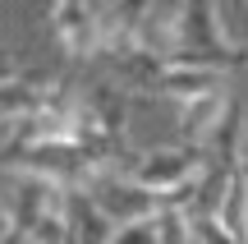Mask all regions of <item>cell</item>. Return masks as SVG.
Listing matches in <instances>:
<instances>
[{"mask_svg": "<svg viewBox=\"0 0 248 244\" xmlns=\"http://www.w3.org/2000/svg\"><path fill=\"white\" fill-rule=\"evenodd\" d=\"M175 60L234 74L239 65H248V46L230 42L216 5H184L179 9V51H175Z\"/></svg>", "mask_w": 248, "mask_h": 244, "instance_id": "cell-1", "label": "cell"}, {"mask_svg": "<svg viewBox=\"0 0 248 244\" xmlns=\"http://www.w3.org/2000/svg\"><path fill=\"white\" fill-rule=\"evenodd\" d=\"M88 194L97 198V208L106 212L115 226H129V221H147V217H156V212L166 208V203H161L152 189H142V184L129 175V166H124V171H101L97 180L88 184Z\"/></svg>", "mask_w": 248, "mask_h": 244, "instance_id": "cell-2", "label": "cell"}, {"mask_svg": "<svg viewBox=\"0 0 248 244\" xmlns=\"http://www.w3.org/2000/svg\"><path fill=\"white\" fill-rule=\"evenodd\" d=\"M51 33L60 37L69 60H88L101 55V23H97V5H78V0H60L51 5Z\"/></svg>", "mask_w": 248, "mask_h": 244, "instance_id": "cell-3", "label": "cell"}, {"mask_svg": "<svg viewBox=\"0 0 248 244\" xmlns=\"http://www.w3.org/2000/svg\"><path fill=\"white\" fill-rule=\"evenodd\" d=\"M230 106H234V97H230L225 88H221V92H207V97L184 101V106H179V120H175L179 143H188V147H207V143L216 138V129L225 125Z\"/></svg>", "mask_w": 248, "mask_h": 244, "instance_id": "cell-4", "label": "cell"}, {"mask_svg": "<svg viewBox=\"0 0 248 244\" xmlns=\"http://www.w3.org/2000/svg\"><path fill=\"white\" fill-rule=\"evenodd\" d=\"M179 9L184 5H147L138 23V51L156 55V60H175L179 51Z\"/></svg>", "mask_w": 248, "mask_h": 244, "instance_id": "cell-5", "label": "cell"}, {"mask_svg": "<svg viewBox=\"0 0 248 244\" xmlns=\"http://www.w3.org/2000/svg\"><path fill=\"white\" fill-rule=\"evenodd\" d=\"M115 230L120 226L97 208L88 189H69V244H110Z\"/></svg>", "mask_w": 248, "mask_h": 244, "instance_id": "cell-6", "label": "cell"}, {"mask_svg": "<svg viewBox=\"0 0 248 244\" xmlns=\"http://www.w3.org/2000/svg\"><path fill=\"white\" fill-rule=\"evenodd\" d=\"M225 79H230V74H221V69H202V65H179V60H170L166 74H161V88L156 92H166V97H175L179 106H184V101H193V97L221 92Z\"/></svg>", "mask_w": 248, "mask_h": 244, "instance_id": "cell-7", "label": "cell"}, {"mask_svg": "<svg viewBox=\"0 0 248 244\" xmlns=\"http://www.w3.org/2000/svg\"><path fill=\"white\" fill-rule=\"evenodd\" d=\"M216 221H221L234 240H248V175L239 171V166L230 171V184H225V198H221Z\"/></svg>", "mask_w": 248, "mask_h": 244, "instance_id": "cell-8", "label": "cell"}, {"mask_svg": "<svg viewBox=\"0 0 248 244\" xmlns=\"http://www.w3.org/2000/svg\"><path fill=\"white\" fill-rule=\"evenodd\" d=\"M156 226H161V244H198L193 240V221H188L184 208H161Z\"/></svg>", "mask_w": 248, "mask_h": 244, "instance_id": "cell-9", "label": "cell"}, {"mask_svg": "<svg viewBox=\"0 0 248 244\" xmlns=\"http://www.w3.org/2000/svg\"><path fill=\"white\" fill-rule=\"evenodd\" d=\"M110 244H161V226H156V217L129 221V226L115 230V240H110Z\"/></svg>", "mask_w": 248, "mask_h": 244, "instance_id": "cell-10", "label": "cell"}, {"mask_svg": "<svg viewBox=\"0 0 248 244\" xmlns=\"http://www.w3.org/2000/svg\"><path fill=\"white\" fill-rule=\"evenodd\" d=\"M188 221H193V240L198 244H244V240H234L216 217H188Z\"/></svg>", "mask_w": 248, "mask_h": 244, "instance_id": "cell-11", "label": "cell"}, {"mask_svg": "<svg viewBox=\"0 0 248 244\" xmlns=\"http://www.w3.org/2000/svg\"><path fill=\"white\" fill-rule=\"evenodd\" d=\"M23 79V69H18V60L9 51H0V88H5V83H18Z\"/></svg>", "mask_w": 248, "mask_h": 244, "instance_id": "cell-12", "label": "cell"}, {"mask_svg": "<svg viewBox=\"0 0 248 244\" xmlns=\"http://www.w3.org/2000/svg\"><path fill=\"white\" fill-rule=\"evenodd\" d=\"M9 143H14V129H9V125H0V157L9 152Z\"/></svg>", "mask_w": 248, "mask_h": 244, "instance_id": "cell-13", "label": "cell"}, {"mask_svg": "<svg viewBox=\"0 0 248 244\" xmlns=\"http://www.w3.org/2000/svg\"><path fill=\"white\" fill-rule=\"evenodd\" d=\"M244 244H248V240H244Z\"/></svg>", "mask_w": 248, "mask_h": 244, "instance_id": "cell-14", "label": "cell"}]
</instances>
